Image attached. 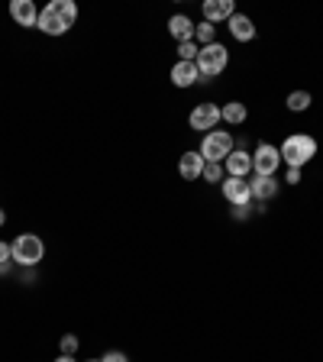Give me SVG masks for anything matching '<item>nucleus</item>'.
<instances>
[{"instance_id":"a878e982","label":"nucleus","mask_w":323,"mask_h":362,"mask_svg":"<svg viewBox=\"0 0 323 362\" xmlns=\"http://www.w3.org/2000/svg\"><path fill=\"white\" fill-rule=\"evenodd\" d=\"M233 217L236 220H246L249 217V204H242V207H233Z\"/></svg>"},{"instance_id":"dca6fc26","label":"nucleus","mask_w":323,"mask_h":362,"mask_svg":"<svg viewBox=\"0 0 323 362\" xmlns=\"http://www.w3.org/2000/svg\"><path fill=\"white\" fill-rule=\"evenodd\" d=\"M194 30H197V23L184 13H175L172 20H168V33L178 39V45L181 42H194Z\"/></svg>"},{"instance_id":"1a4fd4ad","label":"nucleus","mask_w":323,"mask_h":362,"mask_svg":"<svg viewBox=\"0 0 323 362\" xmlns=\"http://www.w3.org/2000/svg\"><path fill=\"white\" fill-rule=\"evenodd\" d=\"M10 16H13L16 26H26V30L39 26V7L33 0H13L10 4Z\"/></svg>"},{"instance_id":"bb28decb","label":"nucleus","mask_w":323,"mask_h":362,"mask_svg":"<svg viewBox=\"0 0 323 362\" xmlns=\"http://www.w3.org/2000/svg\"><path fill=\"white\" fill-rule=\"evenodd\" d=\"M55 362H78V359H75V356H65V353H59V359H55Z\"/></svg>"},{"instance_id":"4468645a","label":"nucleus","mask_w":323,"mask_h":362,"mask_svg":"<svg viewBox=\"0 0 323 362\" xmlns=\"http://www.w3.org/2000/svg\"><path fill=\"white\" fill-rule=\"evenodd\" d=\"M204 165H207V162H204L201 152H191V149H188L184 156L178 158V175H181L184 181H197V178L204 175Z\"/></svg>"},{"instance_id":"f03ea898","label":"nucleus","mask_w":323,"mask_h":362,"mask_svg":"<svg viewBox=\"0 0 323 362\" xmlns=\"http://www.w3.org/2000/svg\"><path fill=\"white\" fill-rule=\"evenodd\" d=\"M278 152H281V162H285L288 168H304L310 158L317 156V139L307 133H294L278 146Z\"/></svg>"},{"instance_id":"0eeeda50","label":"nucleus","mask_w":323,"mask_h":362,"mask_svg":"<svg viewBox=\"0 0 323 362\" xmlns=\"http://www.w3.org/2000/svg\"><path fill=\"white\" fill-rule=\"evenodd\" d=\"M281 165V152L278 146H271V143H262L256 152H252V172L256 175H275Z\"/></svg>"},{"instance_id":"6ab92c4d","label":"nucleus","mask_w":323,"mask_h":362,"mask_svg":"<svg viewBox=\"0 0 323 362\" xmlns=\"http://www.w3.org/2000/svg\"><path fill=\"white\" fill-rule=\"evenodd\" d=\"M194 39L201 45H211V42H217V26H213V23H197V30H194Z\"/></svg>"},{"instance_id":"c85d7f7f","label":"nucleus","mask_w":323,"mask_h":362,"mask_svg":"<svg viewBox=\"0 0 323 362\" xmlns=\"http://www.w3.org/2000/svg\"><path fill=\"white\" fill-rule=\"evenodd\" d=\"M84 362H100V359H84Z\"/></svg>"},{"instance_id":"6e6552de","label":"nucleus","mask_w":323,"mask_h":362,"mask_svg":"<svg viewBox=\"0 0 323 362\" xmlns=\"http://www.w3.org/2000/svg\"><path fill=\"white\" fill-rule=\"evenodd\" d=\"M223 197L233 207H242V204L252 201V185H249V178H230L226 175L223 178Z\"/></svg>"},{"instance_id":"cd10ccee","label":"nucleus","mask_w":323,"mask_h":362,"mask_svg":"<svg viewBox=\"0 0 323 362\" xmlns=\"http://www.w3.org/2000/svg\"><path fill=\"white\" fill-rule=\"evenodd\" d=\"M7 223V214H4V207H0V226Z\"/></svg>"},{"instance_id":"f8f14e48","label":"nucleus","mask_w":323,"mask_h":362,"mask_svg":"<svg viewBox=\"0 0 323 362\" xmlns=\"http://www.w3.org/2000/svg\"><path fill=\"white\" fill-rule=\"evenodd\" d=\"M201 81V71H197V62H175L172 68V84L175 88H194Z\"/></svg>"},{"instance_id":"5701e85b","label":"nucleus","mask_w":323,"mask_h":362,"mask_svg":"<svg viewBox=\"0 0 323 362\" xmlns=\"http://www.w3.org/2000/svg\"><path fill=\"white\" fill-rule=\"evenodd\" d=\"M10 262H13V246L0 240V265H10Z\"/></svg>"},{"instance_id":"f3484780","label":"nucleus","mask_w":323,"mask_h":362,"mask_svg":"<svg viewBox=\"0 0 323 362\" xmlns=\"http://www.w3.org/2000/svg\"><path fill=\"white\" fill-rule=\"evenodd\" d=\"M220 117H223V123H230V127H242V123L249 120V107L242 104V100H230V104L220 107Z\"/></svg>"},{"instance_id":"b1692460","label":"nucleus","mask_w":323,"mask_h":362,"mask_svg":"<svg viewBox=\"0 0 323 362\" xmlns=\"http://www.w3.org/2000/svg\"><path fill=\"white\" fill-rule=\"evenodd\" d=\"M100 362H129V359H127V353H120V349H110Z\"/></svg>"},{"instance_id":"9b49d317","label":"nucleus","mask_w":323,"mask_h":362,"mask_svg":"<svg viewBox=\"0 0 323 362\" xmlns=\"http://www.w3.org/2000/svg\"><path fill=\"white\" fill-rule=\"evenodd\" d=\"M249 185H252V201H259V204L271 201V197L278 194V178L275 175H252Z\"/></svg>"},{"instance_id":"412c9836","label":"nucleus","mask_w":323,"mask_h":362,"mask_svg":"<svg viewBox=\"0 0 323 362\" xmlns=\"http://www.w3.org/2000/svg\"><path fill=\"white\" fill-rule=\"evenodd\" d=\"M197 52H201V49H197L194 42H181V45H178L181 62H194V59H197Z\"/></svg>"},{"instance_id":"ddd939ff","label":"nucleus","mask_w":323,"mask_h":362,"mask_svg":"<svg viewBox=\"0 0 323 362\" xmlns=\"http://www.w3.org/2000/svg\"><path fill=\"white\" fill-rule=\"evenodd\" d=\"M226 26H230V36H233L236 42H252V39H256V23L249 20L246 13H233L226 20Z\"/></svg>"},{"instance_id":"423d86ee","label":"nucleus","mask_w":323,"mask_h":362,"mask_svg":"<svg viewBox=\"0 0 323 362\" xmlns=\"http://www.w3.org/2000/svg\"><path fill=\"white\" fill-rule=\"evenodd\" d=\"M220 120H223V117H220L217 104H197L194 110L188 113V127L197 129V133H213Z\"/></svg>"},{"instance_id":"9d476101","label":"nucleus","mask_w":323,"mask_h":362,"mask_svg":"<svg viewBox=\"0 0 323 362\" xmlns=\"http://www.w3.org/2000/svg\"><path fill=\"white\" fill-rule=\"evenodd\" d=\"M223 168H226V175H230V178H249V172H252V152L233 149L230 156H226Z\"/></svg>"},{"instance_id":"aec40b11","label":"nucleus","mask_w":323,"mask_h":362,"mask_svg":"<svg viewBox=\"0 0 323 362\" xmlns=\"http://www.w3.org/2000/svg\"><path fill=\"white\" fill-rule=\"evenodd\" d=\"M204 181H211V185H223V178H226V168L220 165V162H207L204 165V175H201Z\"/></svg>"},{"instance_id":"4be33fe9","label":"nucleus","mask_w":323,"mask_h":362,"mask_svg":"<svg viewBox=\"0 0 323 362\" xmlns=\"http://www.w3.org/2000/svg\"><path fill=\"white\" fill-rule=\"evenodd\" d=\"M61 353H65V356H75L78 353V337H75V333H65V337H61Z\"/></svg>"},{"instance_id":"20e7f679","label":"nucleus","mask_w":323,"mask_h":362,"mask_svg":"<svg viewBox=\"0 0 323 362\" xmlns=\"http://www.w3.org/2000/svg\"><path fill=\"white\" fill-rule=\"evenodd\" d=\"M10 246H13V262L23 265V269H36L45 256V243L36 233H20Z\"/></svg>"},{"instance_id":"f257e3e1","label":"nucleus","mask_w":323,"mask_h":362,"mask_svg":"<svg viewBox=\"0 0 323 362\" xmlns=\"http://www.w3.org/2000/svg\"><path fill=\"white\" fill-rule=\"evenodd\" d=\"M75 20H78V7L71 0H52V4H45V7L39 10L36 30H42L45 36H65V33L75 26Z\"/></svg>"},{"instance_id":"2eb2a0df","label":"nucleus","mask_w":323,"mask_h":362,"mask_svg":"<svg viewBox=\"0 0 323 362\" xmlns=\"http://www.w3.org/2000/svg\"><path fill=\"white\" fill-rule=\"evenodd\" d=\"M236 13V7H233V0H204V20L207 23H226L230 16Z\"/></svg>"},{"instance_id":"7ed1b4c3","label":"nucleus","mask_w":323,"mask_h":362,"mask_svg":"<svg viewBox=\"0 0 323 362\" xmlns=\"http://www.w3.org/2000/svg\"><path fill=\"white\" fill-rule=\"evenodd\" d=\"M194 62H197V71H201V81H211V78H217L226 68L230 52H226L223 42H211V45H201V52H197Z\"/></svg>"},{"instance_id":"393cba45","label":"nucleus","mask_w":323,"mask_h":362,"mask_svg":"<svg viewBox=\"0 0 323 362\" xmlns=\"http://www.w3.org/2000/svg\"><path fill=\"white\" fill-rule=\"evenodd\" d=\"M285 181H288V185H301V168H288Z\"/></svg>"},{"instance_id":"a211bd4d","label":"nucleus","mask_w":323,"mask_h":362,"mask_svg":"<svg viewBox=\"0 0 323 362\" xmlns=\"http://www.w3.org/2000/svg\"><path fill=\"white\" fill-rule=\"evenodd\" d=\"M310 107V94L307 90H291V94H288V110L291 113H304Z\"/></svg>"},{"instance_id":"39448f33","label":"nucleus","mask_w":323,"mask_h":362,"mask_svg":"<svg viewBox=\"0 0 323 362\" xmlns=\"http://www.w3.org/2000/svg\"><path fill=\"white\" fill-rule=\"evenodd\" d=\"M236 149V143H233V136L226 133V129H213V133H204V139H201V156H204V162H220L223 165L226 162V156Z\"/></svg>"}]
</instances>
